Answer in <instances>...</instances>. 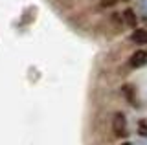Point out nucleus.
Masks as SVG:
<instances>
[{"label":"nucleus","instance_id":"f257e3e1","mask_svg":"<svg viewBox=\"0 0 147 145\" xmlns=\"http://www.w3.org/2000/svg\"><path fill=\"white\" fill-rule=\"evenodd\" d=\"M110 129H112V134L116 138H127L129 136V129H127V117L123 112H116L112 116V121H110Z\"/></svg>","mask_w":147,"mask_h":145},{"label":"nucleus","instance_id":"f03ea898","mask_svg":"<svg viewBox=\"0 0 147 145\" xmlns=\"http://www.w3.org/2000/svg\"><path fill=\"white\" fill-rule=\"evenodd\" d=\"M144 64H147V52L144 50H138L131 55V66L132 68H142Z\"/></svg>","mask_w":147,"mask_h":145},{"label":"nucleus","instance_id":"7ed1b4c3","mask_svg":"<svg viewBox=\"0 0 147 145\" xmlns=\"http://www.w3.org/2000/svg\"><path fill=\"white\" fill-rule=\"evenodd\" d=\"M131 40L134 44H147V31L145 30H134L131 35Z\"/></svg>","mask_w":147,"mask_h":145},{"label":"nucleus","instance_id":"20e7f679","mask_svg":"<svg viewBox=\"0 0 147 145\" xmlns=\"http://www.w3.org/2000/svg\"><path fill=\"white\" fill-rule=\"evenodd\" d=\"M121 94L125 96V99H127L129 103H134L136 101V90H134L132 85H123V87H121Z\"/></svg>","mask_w":147,"mask_h":145},{"label":"nucleus","instance_id":"39448f33","mask_svg":"<svg viewBox=\"0 0 147 145\" xmlns=\"http://www.w3.org/2000/svg\"><path fill=\"white\" fill-rule=\"evenodd\" d=\"M123 20H125L127 26H131V28H136L138 17L134 15V11H132V9H125V11H123Z\"/></svg>","mask_w":147,"mask_h":145},{"label":"nucleus","instance_id":"423d86ee","mask_svg":"<svg viewBox=\"0 0 147 145\" xmlns=\"http://www.w3.org/2000/svg\"><path fill=\"white\" fill-rule=\"evenodd\" d=\"M138 134L147 138V123L145 121H140V123H138Z\"/></svg>","mask_w":147,"mask_h":145},{"label":"nucleus","instance_id":"0eeeda50","mask_svg":"<svg viewBox=\"0 0 147 145\" xmlns=\"http://www.w3.org/2000/svg\"><path fill=\"white\" fill-rule=\"evenodd\" d=\"M99 2H101V6H103V7H110V6H114L118 0H99Z\"/></svg>","mask_w":147,"mask_h":145},{"label":"nucleus","instance_id":"6e6552de","mask_svg":"<svg viewBox=\"0 0 147 145\" xmlns=\"http://www.w3.org/2000/svg\"><path fill=\"white\" fill-rule=\"evenodd\" d=\"M140 11L147 15V0H140Z\"/></svg>","mask_w":147,"mask_h":145},{"label":"nucleus","instance_id":"1a4fd4ad","mask_svg":"<svg viewBox=\"0 0 147 145\" xmlns=\"http://www.w3.org/2000/svg\"><path fill=\"white\" fill-rule=\"evenodd\" d=\"M123 145H131V143H129V142H125V143H123Z\"/></svg>","mask_w":147,"mask_h":145}]
</instances>
